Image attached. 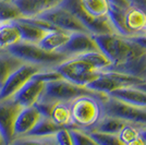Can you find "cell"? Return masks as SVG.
<instances>
[{
    "label": "cell",
    "mask_w": 146,
    "mask_h": 145,
    "mask_svg": "<svg viewBox=\"0 0 146 145\" xmlns=\"http://www.w3.org/2000/svg\"><path fill=\"white\" fill-rule=\"evenodd\" d=\"M40 70L44 69L38 66L23 62L17 70L10 74V76L0 87V100L11 98L27 81H30Z\"/></svg>",
    "instance_id": "9c48e42d"
},
{
    "label": "cell",
    "mask_w": 146,
    "mask_h": 145,
    "mask_svg": "<svg viewBox=\"0 0 146 145\" xmlns=\"http://www.w3.org/2000/svg\"><path fill=\"white\" fill-rule=\"evenodd\" d=\"M55 70L61 75V78L79 86L86 87L92 81L97 78L100 71L83 60L80 57H71L55 68Z\"/></svg>",
    "instance_id": "5b68a950"
},
{
    "label": "cell",
    "mask_w": 146,
    "mask_h": 145,
    "mask_svg": "<svg viewBox=\"0 0 146 145\" xmlns=\"http://www.w3.org/2000/svg\"><path fill=\"white\" fill-rule=\"evenodd\" d=\"M23 62L15 56L3 50L0 53V87L3 85L10 74L17 70Z\"/></svg>",
    "instance_id": "7402d4cb"
},
{
    "label": "cell",
    "mask_w": 146,
    "mask_h": 145,
    "mask_svg": "<svg viewBox=\"0 0 146 145\" xmlns=\"http://www.w3.org/2000/svg\"><path fill=\"white\" fill-rule=\"evenodd\" d=\"M104 115L111 116L136 127L146 128V108H141L108 97L103 103Z\"/></svg>",
    "instance_id": "8992f818"
},
{
    "label": "cell",
    "mask_w": 146,
    "mask_h": 145,
    "mask_svg": "<svg viewBox=\"0 0 146 145\" xmlns=\"http://www.w3.org/2000/svg\"><path fill=\"white\" fill-rule=\"evenodd\" d=\"M19 42L21 38L14 21L0 22V48L7 49Z\"/></svg>",
    "instance_id": "44dd1931"
},
{
    "label": "cell",
    "mask_w": 146,
    "mask_h": 145,
    "mask_svg": "<svg viewBox=\"0 0 146 145\" xmlns=\"http://www.w3.org/2000/svg\"><path fill=\"white\" fill-rule=\"evenodd\" d=\"M125 25L133 35L144 32L146 27V13L140 8L131 6L125 10Z\"/></svg>",
    "instance_id": "ffe728a7"
},
{
    "label": "cell",
    "mask_w": 146,
    "mask_h": 145,
    "mask_svg": "<svg viewBox=\"0 0 146 145\" xmlns=\"http://www.w3.org/2000/svg\"><path fill=\"white\" fill-rule=\"evenodd\" d=\"M146 79V67H145V70H144V80Z\"/></svg>",
    "instance_id": "ab89813d"
},
{
    "label": "cell",
    "mask_w": 146,
    "mask_h": 145,
    "mask_svg": "<svg viewBox=\"0 0 146 145\" xmlns=\"http://www.w3.org/2000/svg\"><path fill=\"white\" fill-rule=\"evenodd\" d=\"M6 1H11V0H6Z\"/></svg>",
    "instance_id": "b9f144b4"
},
{
    "label": "cell",
    "mask_w": 146,
    "mask_h": 145,
    "mask_svg": "<svg viewBox=\"0 0 146 145\" xmlns=\"http://www.w3.org/2000/svg\"><path fill=\"white\" fill-rule=\"evenodd\" d=\"M94 50H98V47L90 33L74 32L70 33L68 42L59 53L66 55L68 58H71Z\"/></svg>",
    "instance_id": "8fae6325"
},
{
    "label": "cell",
    "mask_w": 146,
    "mask_h": 145,
    "mask_svg": "<svg viewBox=\"0 0 146 145\" xmlns=\"http://www.w3.org/2000/svg\"><path fill=\"white\" fill-rule=\"evenodd\" d=\"M125 145H146V143L143 141V139H142L141 136H139V138H136V139L133 140V141L127 143Z\"/></svg>",
    "instance_id": "d590c367"
},
{
    "label": "cell",
    "mask_w": 146,
    "mask_h": 145,
    "mask_svg": "<svg viewBox=\"0 0 146 145\" xmlns=\"http://www.w3.org/2000/svg\"><path fill=\"white\" fill-rule=\"evenodd\" d=\"M59 6L74 14L91 35L115 33L107 15L103 18H94L88 15L81 6V0H62Z\"/></svg>",
    "instance_id": "52a82bcc"
},
{
    "label": "cell",
    "mask_w": 146,
    "mask_h": 145,
    "mask_svg": "<svg viewBox=\"0 0 146 145\" xmlns=\"http://www.w3.org/2000/svg\"><path fill=\"white\" fill-rule=\"evenodd\" d=\"M140 131L141 128L136 127L134 124H130V123H125L123 127L121 128V130L118 132V138L120 139L123 144L125 145L127 143L131 142L135 140L136 138L140 136Z\"/></svg>",
    "instance_id": "4dcf8cb0"
},
{
    "label": "cell",
    "mask_w": 146,
    "mask_h": 145,
    "mask_svg": "<svg viewBox=\"0 0 146 145\" xmlns=\"http://www.w3.org/2000/svg\"><path fill=\"white\" fill-rule=\"evenodd\" d=\"M42 117L40 112L34 106L32 107H23L20 110L14 126V139L24 136L31 130Z\"/></svg>",
    "instance_id": "5bb4252c"
},
{
    "label": "cell",
    "mask_w": 146,
    "mask_h": 145,
    "mask_svg": "<svg viewBox=\"0 0 146 145\" xmlns=\"http://www.w3.org/2000/svg\"><path fill=\"white\" fill-rule=\"evenodd\" d=\"M124 124H125V122L118 119V118L104 115L100 118V120L90 130H95V131L109 133V134H118V132L121 130V128ZM86 131H88V130H86Z\"/></svg>",
    "instance_id": "d4e9b609"
},
{
    "label": "cell",
    "mask_w": 146,
    "mask_h": 145,
    "mask_svg": "<svg viewBox=\"0 0 146 145\" xmlns=\"http://www.w3.org/2000/svg\"><path fill=\"white\" fill-rule=\"evenodd\" d=\"M44 87H45V83L33 76L11 98L22 108L32 107L37 103L39 97L42 96Z\"/></svg>",
    "instance_id": "7c38bea8"
},
{
    "label": "cell",
    "mask_w": 146,
    "mask_h": 145,
    "mask_svg": "<svg viewBox=\"0 0 146 145\" xmlns=\"http://www.w3.org/2000/svg\"><path fill=\"white\" fill-rule=\"evenodd\" d=\"M108 97L115 98L119 102L129 104L132 106L146 108V93L139 90L134 85L117 88L108 94Z\"/></svg>",
    "instance_id": "9a60e30c"
},
{
    "label": "cell",
    "mask_w": 146,
    "mask_h": 145,
    "mask_svg": "<svg viewBox=\"0 0 146 145\" xmlns=\"http://www.w3.org/2000/svg\"><path fill=\"white\" fill-rule=\"evenodd\" d=\"M144 32H145V33H146V27H145V31H144Z\"/></svg>",
    "instance_id": "7bdbcfd3"
},
{
    "label": "cell",
    "mask_w": 146,
    "mask_h": 145,
    "mask_svg": "<svg viewBox=\"0 0 146 145\" xmlns=\"http://www.w3.org/2000/svg\"><path fill=\"white\" fill-rule=\"evenodd\" d=\"M69 132L72 139L73 145H97L93 140L90 138V135L83 130L78 128H70Z\"/></svg>",
    "instance_id": "1f68e13d"
},
{
    "label": "cell",
    "mask_w": 146,
    "mask_h": 145,
    "mask_svg": "<svg viewBox=\"0 0 146 145\" xmlns=\"http://www.w3.org/2000/svg\"><path fill=\"white\" fill-rule=\"evenodd\" d=\"M107 18L116 34L123 37L133 36V34L128 30L125 25V9H121V8L109 5Z\"/></svg>",
    "instance_id": "d6986e66"
},
{
    "label": "cell",
    "mask_w": 146,
    "mask_h": 145,
    "mask_svg": "<svg viewBox=\"0 0 146 145\" xmlns=\"http://www.w3.org/2000/svg\"><path fill=\"white\" fill-rule=\"evenodd\" d=\"M134 86H135V87H137V88L141 90V91H143V92H145L146 93V80L142 81V82L139 83V84H135Z\"/></svg>",
    "instance_id": "8d00e7d4"
},
{
    "label": "cell",
    "mask_w": 146,
    "mask_h": 145,
    "mask_svg": "<svg viewBox=\"0 0 146 145\" xmlns=\"http://www.w3.org/2000/svg\"><path fill=\"white\" fill-rule=\"evenodd\" d=\"M145 80H146V79H145Z\"/></svg>",
    "instance_id": "ee69618b"
},
{
    "label": "cell",
    "mask_w": 146,
    "mask_h": 145,
    "mask_svg": "<svg viewBox=\"0 0 146 145\" xmlns=\"http://www.w3.org/2000/svg\"><path fill=\"white\" fill-rule=\"evenodd\" d=\"M3 50H6V49H1V48H0V53H1V51H3Z\"/></svg>",
    "instance_id": "60d3db41"
},
{
    "label": "cell",
    "mask_w": 146,
    "mask_h": 145,
    "mask_svg": "<svg viewBox=\"0 0 146 145\" xmlns=\"http://www.w3.org/2000/svg\"><path fill=\"white\" fill-rule=\"evenodd\" d=\"M82 95H94L100 98L102 100H107L108 96L100 93H96L87 87L79 86L64 79H58L45 83L44 92L38 100L46 102V103L56 104V103H71L73 99ZM37 100V102H38Z\"/></svg>",
    "instance_id": "277c9868"
},
{
    "label": "cell",
    "mask_w": 146,
    "mask_h": 145,
    "mask_svg": "<svg viewBox=\"0 0 146 145\" xmlns=\"http://www.w3.org/2000/svg\"><path fill=\"white\" fill-rule=\"evenodd\" d=\"M103 103L94 95H82L70 103L73 128L83 131L93 128L104 116Z\"/></svg>",
    "instance_id": "7a4b0ae2"
},
{
    "label": "cell",
    "mask_w": 146,
    "mask_h": 145,
    "mask_svg": "<svg viewBox=\"0 0 146 145\" xmlns=\"http://www.w3.org/2000/svg\"><path fill=\"white\" fill-rule=\"evenodd\" d=\"M62 127H59L56 124L54 121L51 120L50 117L42 116L37 123L34 126V128L31 130L26 135L31 136H50V135H56V133L59 130H61Z\"/></svg>",
    "instance_id": "cb8c5ba5"
},
{
    "label": "cell",
    "mask_w": 146,
    "mask_h": 145,
    "mask_svg": "<svg viewBox=\"0 0 146 145\" xmlns=\"http://www.w3.org/2000/svg\"><path fill=\"white\" fill-rule=\"evenodd\" d=\"M78 57L82 58L86 62H88L93 68H95L98 71H107V70H109L110 67H111L109 60L99 50L90 51V53H86V54L80 55Z\"/></svg>",
    "instance_id": "4316f807"
},
{
    "label": "cell",
    "mask_w": 146,
    "mask_h": 145,
    "mask_svg": "<svg viewBox=\"0 0 146 145\" xmlns=\"http://www.w3.org/2000/svg\"><path fill=\"white\" fill-rule=\"evenodd\" d=\"M92 36L97 45L98 50L103 53L105 57L109 60L111 65L110 69L122 66L130 60H133L146 54L145 50L132 42L129 37L120 36L116 33Z\"/></svg>",
    "instance_id": "6da1fadb"
},
{
    "label": "cell",
    "mask_w": 146,
    "mask_h": 145,
    "mask_svg": "<svg viewBox=\"0 0 146 145\" xmlns=\"http://www.w3.org/2000/svg\"><path fill=\"white\" fill-rule=\"evenodd\" d=\"M14 23L17 25L19 33H20L21 42L38 44L40 42V39L46 35V33H48V31L40 29L39 26L33 24L25 18H19L18 20L14 21Z\"/></svg>",
    "instance_id": "e0dca14e"
},
{
    "label": "cell",
    "mask_w": 146,
    "mask_h": 145,
    "mask_svg": "<svg viewBox=\"0 0 146 145\" xmlns=\"http://www.w3.org/2000/svg\"><path fill=\"white\" fill-rule=\"evenodd\" d=\"M55 138L58 145H73L69 129H67V128H62L61 130H59L56 133Z\"/></svg>",
    "instance_id": "d6a6232c"
},
{
    "label": "cell",
    "mask_w": 146,
    "mask_h": 145,
    "mask_svg": "<svg viewBox=\"0 0 146 145\" xmlns=\"http://www.w3.org/2000/svg\"><path fill=\"white\" fill-rule=\"evenodd\" d=\"M86 132L97 145H124L117 134H109V133L99 132L95 130H88Z\"/></svg>",
    "instance_id": "f546056e"
},
{
    "label": "cell",
    "mask_w": 146,
    "mask_h": 145,
    "mask_svg": "<svg viewBox=\"0 0 146 145\" xmlns=\"http://www.w3.org/2000/svg\"><path fill=\"white\" fill-rule=\"evenodd\" d=\"M0 145H7L3 138H2V135H1V133H0Z\"/></svg>",
    "instance_id": "f35d334b"
},
{
    "label": "cell",
    "mask_w": 146,
    "mask_h": 145,
    "mask_svg": "<svg viewBox=\"0 0 146 145\" xmlns=\"http://www.w3.org/2000/svg\"><path fill=\"white\" fill-rule=\"evenodd\" d=\"M10 145H58L55 135L50 136H31L24 135L13 140Z\"/></svg>",
    "instance_id": "83f0119b"
},
{
    "label": "cell",
    "mask_w": 146,
    "mask_h": 145,
    "mask_svg": "<svg viewBox=\"0 0 146 145\" xmlns=\"http://www.w3.org/2000/svg\"><path fill=\"white\" fill-rule=\"evenodd\" d=\"M37 18L43 19L48 23H50L52 26H55L57 30L63 31V32H68V33L86 32L88 33L83 26V24L79 21V19L60 6H57L46 12L37 15Z\"/></svg>",
    "instance_id": "ba28073f"
},
{
    "label": "cell",
    "mask_w": 146,
    "mask_h": 145,
    "mask_svg": "<svg viewBox=\"0 0 146 145\" xmlns=\"http://www.w3.org/2000/svg\"><path fill=\"white\" fill-rule=\"evenodd\" d=\"M51 120L62 128H73L72 118H71V110H70V103H56L52 106L50 112Z\"/></svg>",
    "instance_id": "603a6c76"
},
{
    "label": "cell",
    "mask_w": 146,
    "mask_h": 145,
    "mask_svg": "<svg viewBox=\"0 0 146 145\" xmlns=\"http://www.w3.org/2000/svg\"><path fill=\"white\" fill-rule=\"evenodd\" d=\"M86 87L93 92L100 93V94L108 96V94H110L117 88L123 87V85L115 78L113 73L110 70H107V71H100L97 78L94 81H92Z\"/></svg>",
    "instance_id": "2e32d148"
},
{
    "label": "cell",
    "mask_w": 146,
    "mask_h": 145,
    "mask_svg": "<svg viewBox=\"0 0 146 145\" xmlns=\"http://www.w3.org/2000/svg\"><path fill=\"white\" fill-rule=\"evenodd\" d=\"M81 6L88 15L94 18L106 17L109 9L107 0H81Z\"/></svg>",
    "instance_id": "484cf974"
},
{
    "label": "cell",
    "mask_w": 146,
    "mask_h": 145,
    "mask_svg": "<svg viewBox=\"0 0 146 145\" xmlns=\"http://www.w3.org/2000/svg\"><path fill=\"white\" fill-rule=\"evenodd\" d=\"M21 12L18 7L11 1L0 0V22H9L15 21L21 18Z\"/></svg>",
    "instance_id": "f1b7e54d"
},
{
    "label": "cell",
    "mask_w": 146,
    "mask_h": 145,
    "mask_svg": "<svg viewBox=\"0 0 146 145\" xmlns=\"http://www.w3.org/2000/svg\"><path fill=\"white\" fill-rule=\"evenodd\" d=\"M22 107L12 98L0 100V133L7 145L14 140V126Z\"/></svg>",
    "instance_id": "30bf717a"
},
{
    "label": "cell",
    "mask_w": 146,
    "mask_h": 145,
    "mask_svg": "<svg viewBox=\"0 0 146 145\" xmlns=\"http://www.w3.org/2000/svg\"><path fill=\"white\" fill-rule=\"evenodd\" d=\"M62 0H12L21 12V18H34L59 6Z\"/></svg>",
    "instance_id": "4fadbf2b"
},
{
    "label": "cell",
    "mask_w": 146,
    "mask_h": 145,
    "mask_svg": "<svg viewBox=\"0 0 146 145\" xmlns=\"http://www.w3.org/2000/svg\"><path fill=\"white\" fill-rule=\"evenodd\" d=\"M132 42H134L136 45H139L141 48L146 51V33L142 32L140 34H135L133 36L129 37Z\"/></svg>",
    "instance_id": "836d02e7"
},
{
    "label": "cell",
    "mask_w": 146,
    "mask_h": 145,
    "mask_svg": "<svg viewBox=\"0 0 146 145\" xmlns=\"http://www.w3.org/2000/svg\"><path fill=\"white\" fill-rule=\"evenodd\" d=\"M8 53L15 56L22 62L38 66L43 69H55L62 61L68 59L61 53H50L40 48L37 44L19 42L6 49Z\"/></svg>",
    "instance_id": "3957f363"
},
{
    "label": "cell",
    "mask_w": 146,
    "mask_h": 145,
    "mask_svg": "<svg viewBox=\"0 0 146 145\" xmlns=\"http://www.w3.org/2000/svg\"><path fill=\"white\" fill-rule=\"evenodd\" d=\"M107 1L111 6L118 7V8H121V9H125V10L131 7L130 0H107Z\"/></svg>",
    "instance_id": "e575fe53"
},
{
    "label": "cell",
    "mask_w": 146,
    "mask_h": 145,
    "mask_svg": "<svg viewBox=\"0 0 146 145\" xmlns=\"http://www.w3.org/2000/svg\"><path fill=\"white\" fill-rule=\"evenodd\" d=\"M70 36V33L60 30L50 31L40 39L37 45L46 51L50 53H59L60 49L66 45Z\"/></svg>",
    "instance_id": "ac0fdd59"
},
{
    "label": "cell",
    "mask_w": 146,
    "mask_h": 145,
    "mask_svg": "<svg viewBox=\"0 0 146 145\" xmlns=\"http://www.w3.org/2000/svg\"><path fill=\"white\" fill-rule=\"evenodd\" d=\"M140 136L143 139V141L146 143V128H143V129H141L140 131Z\"/></svg>",
    "instance_id": "74e56055"
}]
</instances>
